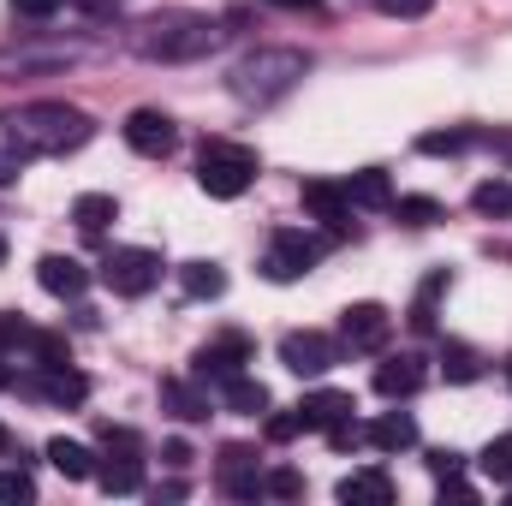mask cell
Returning a JSON list of instances; mask_svg holds the SVG:
<instances>
[{"mask_svg":"<svg viewBox=\"0 0 512 506\" xmlns=\"http://www.w3.org/2000/svg\"><path fill=\"white\" fill-rule=\"evenodd\" d=\"M197 185H203L209 197H221V203L245 197L256 185V149L233 143V137H209L203 155H197Z\"/></svg>","mask_w":512,"mask_h":506,"instance_id":"277c9868","label":"cell"},{"mask_svg":"<svg viewBox=\"0 0 512 506\" xmlns=\"http://www.w3.org/2000/svg\"><path fill=\"white\" fill-rule=\"evenodd\" d=\"M24 161H30V155H24L18 143H0V191H12V185H18V173H24Z\"/></svg>","mask_w":512,"mask_h":506,"instance_id":"d590c367","label":"cell"},{"mask_svg":"<svg viewBox=\"0 0 512 506\" xmlns=\"http://www.w3.org/2000/svg\"><path fill=\"white\" fill-rule=\"evenodd\" d=\"M346 506H387L393 501V477H387L382 465H370V471H352V477H340V489H334Z\"/></svg>","mask_w":512,"mask_h":506,"instance_id":"2e32d148","label":"cell"},{"mask_svg":"<svg viewBox=\"0 0 512 506\" xmlns=\"http://www.w3.org/2000/svg\"><path fill=\"white\" fill-rule=\"evenodd\" d=\"M0 262H6V239H0Z\"/></svg>","mask_w":512,"mask_h":506,"instance_id":"681fc988","label":"cell"},{"mask_svg":"<svg viewBox=\"0 0 512 506\" xmlns=\"http://www.w3.org/2000/svg\"><path fill=\"white\" fill-rule=\"evenodd\" d=\"M126 143L137 149V155L161 161V155H173V143H179V126H173L161 108H137V114H126Z\"/></svg>","mask_w":512,"mask_h":506,"instance_id":"8fae6325","label":"cell"},{"mask_svg":"<svg viewBox=\"0 0 512 506\" xmlns=\"http://www.w3.org/2000/svg\"><path fill=\"white\" fill-rule=\"evenodd\" d=\"M471 203H477V215H512V179H483L471 191Z\"/></svg>","mask_w":512,"mask_h":506,"instance_id":"f546056e","label":"cell"},{"mask_svg":"<svg viewBox=\"0 0 512 506\" xmlns=\"http://www.w3.org/2000/svg\"><path fill=\"white\" fill-rule=\"evenodd\" d=\"M495 149H501V155L512 161V131H495Z\"/></svg>","mask_w":512,"mask_h":506,"instance_id":"7dc6e473","label":"cell"},{"mask_svg":"<svg viewBox=\"0 0 512 506\" xmlns=\"http://www.w3.org/2000/svg\"><path fill=\"white\" fill-rule=\"evenodd\" d=\"M48 465H54L66 483H84V477H96V453H90L84 441H66V435H54V441H48Z\"/></svg>","mask_w":512,"mask_h":506,"instance_id":"ac0fdd59","label":"cell"},{"mask_svg":"<svg viewBox=\"0 0 512 506\" xmlns=\"http://www.w3.org/2000/svg\"><path fill=\"white\" fill-rule=\"evenodd\" d=\"M358 441H364V423H358V417H340V423L328 429V447H334V453H352Z\"/></svg>","mask_w":512,"mask_h":506,"instance_id":"e575fe53","label":"cell"},{"mask_svg":"<svg viewBox=\"0 0 512 506\" xmlns=\"http://www.w3.org/2000/svg\"><path fill=\"white\" fill-rule=\"evenodd\" d=\"M161 459H167L173 471H185V465H191V447H185V441H167V447H161Z\"/></svg>","mask_w":512,"mask_h":506,"instance_id":"7bdbcfd3","label":"cell"},{"mask_svg":"<svg viewBox=\"0 0 512 506\" xmlns=\"http://www.w3.org/2000/svg\"><path fill=\"white\" fill-rule=\"evenodd\" d=\"M155 280H161V256L155 251L126 245V251H108V262H102V286L114 298H143V292H155Z\"/></svg>","mask_w":512,"mask_h":506,"instance_id":"8992f818","label":"cell"},{"mask_svg":"<svg viewBox=\"0 0 512 506\" xmlns=\"http://www.w3.org/2000/svg\"><path fill=\"white\" fill-rule=\"evenodd\" d=\"M507 381H512V364H507Z\"/></svg>","mask_w":512,"mask_h":506,"instance_id":"f907efd6","label":"cell"},{"mask_svg":"<svg viewBox=\"0 0 512 506\" xmlns=\"http://www.w3.org/2000/svg\"><path fill=\"white\" fill-rule=\"evenodd\" d=\"M280 364H286L292 376H328V370L340 364V346H334L328 334L304 328V334H286V340H280Z\"/></svg>","mask_w":512,"mask_h":506,"instance_id":"52a82bcc","label":"cell"},{"mask_svg":"<svg viewBox=\"0 0 512 506\" xmlns=\"http://www.w3.org/2000/svg\"><path fill=\"white\" fill-rule=\"evenodd\" d=\"M459 465H465L459 453H429V471H435V477H459Z\"/></svg>","mask_w":512,"mask_h":506,"instance_id":"b9f144b4","label":"cell"},{"mask_svg":"<svg viewBox=\"0 0 512 506\" xmlns=\"http://www.w3.org/2000/svg\"><path fill=\"white\" fill-rule=\"evenodd\" d=\"M30 346H36V358H42V364H72V352H66V340H60V334H30Z\"/></svg>","mask_w":512,"mask_h":506,"instance_id":"8d00e7d4","label":"cell"},{"mask_svg":"<svg viewBox=\"0 0 512 506\" xmlns=\"http://www.w3.org/2000/svg\"><path fill=\"white\" fill-rule=\"evenodd\" d=\"M6 143H18L24 155H66V149H84L96 120L84 108H66V102H18L0 114Z\"/></svg>","mask_w":512,"mask_h":506,"instance_id":"6da1fadb","label":"cell"},{"mask_svg":"<svg viewBox=\"0 0 512 506\" xmlns=\"http://www.w3.org/2000/svg\"><path fill=\"white\" fill-rule=\"evenodd\" d=\"M30 340V328H24V316H12V310H0V352L6 346H24Z\"/></svg>","mask_w":512,"mask_h":506,"instance_id":"74e56055","label":"cell"},{"mask_svg":"<svg viewBox=\"0 0 512 506\" xmlns=\"http://www.w3.org/2000/svg\"><path fill=\"white\" fill-rule=\"evenodd\" d=\"M0 453H6V459L18 453V441H12V429H6V423H0Z\"/></svg>","mask_w":512,"mask_h":506,"instance_id":"bcb514c9","label":"cell"},{"mask_svg":"<svg viewBox=\"0 0 512 506\" xmlns=\"http://www.w3.org/2000/svg\"><path fill=\"white\" fill-rule=\"evenodd\" d=\"M102 495H137L143 489V459L137 453H108V465H96Z\"/></svg>","mask_w":512,"mask_h":506,"instance_id":"ffe728a7","label":"cell"},{"mask_svg":"<svg viewBox=\"0 0 512 506\" xmlns=\"http://www.w3.org/2000/svg\"><path fill=\"white\" fill-rule=\"evenodd\" d=\"M268 6H280V12H310L316 0H268Z\"/></svg>","mask_w":512,"mask_h":506,"instance_id":"f6af8a7d","label":"cell"},{"mask_svg":"<svg viewBox=\"0 0 512 506\" xmlns=\"http://www.w3.org/2000/svg\"><path fill=\"white\" fill-rule=\"evenodd\" d=\"M364 441H370L376 453H405V447H417V423H411L405 411H387V417H376V423L364 429Z\"/></svg>","mask_w":512,"mask_h":506,"instance_id":"d6986e66","label":"cell"},{"mask_svg":"<svg viewBox=\"0 0 512 506\" xmlns=\"http://www.w3.org/2000/svg\"><path fill=\"white\" fill-rule=\"evenodd\" d=\"M340 417H352V393L322 387V393H304V399H298V423H304V429H334Z\"/></svg>","mask_w":512,"mask_h":506,"instance_id":"e0dca14e","label":"cell"},{"mask_svg":"<svg viewBox=\"0 0 512 506\" xmlns=\"http://www.w3.org/2000/svg\"><path fill=\"white\" fill-rule=\"evenodd\" d=\"M393 209H399L405 227H435V221H441V203H435V197H399Z\"/></svg>","mask_w":512,"mask_h":506,"instance_id":"4dcf8cb0","label":"cell"},{"mask_svg":"<svg viewBox=\"0 0 512 506\" xmlns=\"http://www.w3.org/2000/svg\"><path fill=\"white\" fill-rule=\"evenodd\" d=\"M221 399H227V411H239V417H262V411H268V387L256 376L221 381Z\"/></svg>","mask_w":512,"mask_h":506,"instance_id":"d4e9b609","label":"cell"},{"mask_svg":"<svg viewBox=\"0 0 512 506\" xmlns=\"http://www.w3.org/2000/svg\"><path fill=\"white\" fill-rule=\"evenodd\" d=\"M36 280H42V292H54V298H84V292H90V268H84L78 256H42V262H36Z\"/></svg>","mask_w":512,"mask_h":506,"instance_id":"7c38bea8","label":"cell"},{"mask_svg":"<svg viewBox=\"0 0 512 506\" xmlns=\"http://www.w3.org/2000/svg\"><path fill=\"white\" fill-rule=\"evenodd\" d=\"M131 48H137L143 60H161V66H191V60H203V54L221 48V24L203 18V12L173 6V12L143 18V24L131 30Z\"/></svg>","mask_w":512,"mask_h":506,"instance_id":"7a4b0ae2","label":"cell"},{"mask_svg":"<svg viewBox=\"0 0 512 506\" xmlns=\"http://www.w3.org/2000/svg\"><path fill=\"white\" fill-rule=\"evenodd\" d=\"M262 495H280V501H298V495H304V477H298V471H268V477H262Z\"/></svg>","mask_w":512,"mask_h":506,"instance_id":"836d02e7","label":"cell"},{"mask_svg":"<svg viewBox=\"0 0 512 506\" xmlns=\"http://www.w3.org/2000/svg\"><path fill=\"white\" fill-rule=\"evenodd\" d=\"M441 370H447V381H477L483 376V358H477L471 346L447 340V346H441Z\"/></svg>","mask_w":512,"mask_h":506,"instance_id":"f1b7e54d","label":"cell"},{"mask_svg":"<svg viewBox=\"0 0 512 506\" xmlns=\"http://www.w3.org/2000/svg\"><path fill=\"white\" fill-rule=\"evenodd\" d=\"M441 292H447V268H435V274L423 280L417 304H411V328H417V334H429V328H435V298H441Z\"/></svg>","mask_w":512,"mask_h":506,"instance_id":"4316f807","label":"cell"},{"mask_svg":"<svg viewBox=\"0 0 512 506\" xmlns=\"http://www.w3.org/2000/svg\"><path fill=\"white\" fill-rule=\"evenodd\" d=\"M387 334H393V316H387L382 304H352V310L340 316V340H346V352H382Z\"/></svg>","mask_w":512,"mask_h":506,"instance_id":"30bf717a","label":"cell"},{"mask_svg":"<svg viewBox=\"0 0 512 506\" xmlns=\"http://www.w3.org/2000/svg\"><path fill=\"white\" fill-rule=\"evenodd\" d=\"M72 221H78V233H108V221H120V203L108 197V191H84L78 203H72Z\"/></svg>","mask_w":512,"mask_h":506,"instance_id":"7402d4cb","label":"cell"},{"mask_svg":"<svg viewBox=\"0 0 512 506\" xmlns=\"http://www.w3.org/2000/svg\"><path fill=\"white\" fill-rule=\"evenodd\" d=\"M304 209H310L334 239L352 233V197H346V185H334V179H304Z\"/></svg>","mask_w":512,"mask_h":506,"instance_id":"9c48e42d","label":"cell"},{"mask_svg":"<svg viewBox=\"0 0 512 506\" xmlns=\"http://www.w3.org/2000/svg\"><path fill=\"white\" fill-rule=\"evenodd\" d=\"M30 393H42V399H54V405H84L90 399V381L78 376L72 364H42V376L24 381Z\"/></svg>","mask_w":512,"mask_h":506,"instance_id":"4fadbf2b","label":"cell"},{"mask_svg":"<svg viewBox=\"0 0 512 506\" xmlns=\"http://www.w3.org/2000/svg\"><path fill=\"white\" fill-rule=\"evenodd\" d=\"M179 286H185V298H221L227 292V274H221V262H185L179 268Z\"/></svg>","mask_w":512,"mask_h":506,"instance_id":"484cf974","label":"cell"},{"mask_svg":"<svg viewBox=\"0 0 512 506\" xmlns=\"http://www.w3.org/2000/svg\"><path fill=\"white\" fill-rule=\"evenodd\" d=\"M221 489H227L233 501H256V495H262V471H256L251 447H227V453H221Z\"/></svg>","mask_w":512,"mask_h":506,"instance_id":"5bb4252c","label":"cell"},{"mask_svg":"<svg viewBox=\"0 0 512 506\" xmlns=\"http://www.w3.org/2000/svg\"><path fill=\"white\" fill-rule=\"evenodd\" d=\"M346 197H352V209H393V185H387L382 167L352 173V179H346Z\"/></svg>","mask_w":512,"mask_h":506,"instance_id":"603a6c76","label":"cell"},{"mask_svg":"<svg viewBox=\"0 0 512 506\" xmlns=\"http://www.w3.org/2000/svg\"><path fill=\"white\" fill-rule=\"evenodd\" d=\"M191 364H197V381H215V387H221V381L245 376V364H251V340H245V334H221V340H209Z\"/></svg>","mask_w":512,"mask_h":506,"instance_id":"ba28073f","label":"cell"},{"mask_svg":"<svg viewBox=\"0 0 512 506\" xmlns=\"http://www.w3.org/2000/svg\"><path fill=\"white\" fill-rule=\"evenodd\" d=\"M60 6H66V0H12V12H18V18H54Z\"/></svg>","mask_w":512,"mask_h":506,"instance_id":"60d3db41","label":"cell"},{"mask_svg":"<svg viewBox=\"0 0 512 506\" xmlns=\"http://www.w3.org/2000/svg\"><path fill=\"white\" fill-rule=\"evenodd\" d=\"M423 387V358H387L376 370V393L382 399H411Z\"/></svg>","mask_w":512,"mask_h":506,"instance_id":"44dd1931","label":"cell"},{"mask_svg":"<svg viewBox=\"0 0 512 506\" xmlns=\"http://www.w3.org/2000/svg\"><path fill=\"white\" fill-rule=\"evenodd\" d=\"M84 48L78 42H54V48H6L0 54V72H54V66H72Z\"/></svg>","mask_w":512,"mask_h":506,"instance_id":"9a60e30c","label":"cell"},{"mask_svg":"<svg viewBox=\"0 0 512 506\" xmlns=\"http://www.w3.org/2000/svg\"><path fill=\"white\" fill-rule=\"evenodd\" d=\"M376 6H382L387 18H423V12H429L435 0H376Z\"/></svg>","mask_w":512,"mask_h":506,"instance_id":"f35d334b","label":"cell"},{"mask_svg":"<svg viewBox=\"0 0 512 506\" xmlns=\"http://www.w3.org/2000/svg\"><path fill=\"white\" fill-rule=\"evenodd\" d=\"M477 465H483V477H489V483L512 489V435H495V441L483 447V459H477Z\"/></svg>","mask_w":512,"mask_h":506,"instance_id":"83f0119b","label":"cell"},{"mask_svg":"<svg viewBox=\"0 0 512 506\" xmlns=\"http://www.w3.org/2000/svg\"><path fill=\"white\" fill-rule=\"evenodd\" d=\"M417 149L423 155H459V149H471V131H423Z\"/></svg>","mask_w":512,"mask_h":506,"instance_id":"1f68e13d","label":"cell"},{"mask_svg":"<svg viewBox=\"0 0 512 506\" xmlns=\"http://www.w3.org/2000/svg\"><path fill=\"white\" fill-rule=\"evenodd\" d=\"M6 381H12V376H6V364H0V387H6Z\"/></svg>","mask_w":512,"mask_h":506,"instance_id":"c3c4849f","label":"cell"},{"mask_svg":"<svg viewBox=\"0 0 512 506\" xmlns=\"http://www.w3.org/2000/svg\"><path fill=\"white\" fill-rule=\"evenodd\" d=\"M292 435H304L298 411H286V417H268V441H292Z\"/></svg>","mask_w":512,"mask_h":506,"instance_id":"ab89813d","label":"cell"},{"mask_svg":"<svg viewBox=\"0 0 512 506\" xmlns=\"http://www.w3.org/2000/svg\"><path fill=\"white\" fill-rule=\"evenodd\" d=\"M72 6H78L84 18H108V12H114V0H72Z\"/></svg>","mask_w":512,"mask_h":506,"instance_id":"ee69618b","label":"cell"},{"mask_svg":"<svg viewBox=\"0 0 512 506\" xmlns=\"http://www.w3.org/2000/svg\"><path fill=\"white\" fill-rule=\"evenodd\" d=\"M328 251V239H316V233H304V227H280L274 239H268V256H262V274L268 280H298V274H310L316 262Z\"/></svg>","mask_w":512,"mask_h":506,"instance_id":"5b68a950","label":"cell"},{"mask_svg":"<svg viewBox=\"0 0 512 506\" xmlns=\"http://www.w3.org/2000/svg\"><path fill=\"white\" fill-rule=\"evenodd\" d=\"M0 501H6V506L36 501V483H30V471H0Z\"/></svg>","mask_w":512,"mask_h":506,"instance_id":"d6a6232c","label":"cell"},{"mask_svg":"<svg viewBox=\"0 0 512 506\" xmlns=\"http://www.w3.org/2000/svg\"><path fill=\"white\" fill-rule=\"evenodd\" d=\"M161 405H167L173 417H185V423H203V417H209V393L191 387V381H161Z\"/></svg>","mask_w":512,"mask_h":506,"instance_id":"cb8c5ba5","label":"cell"},{"mask_svg":"<svg viewBox=\"0 0 512 506\" xmlns=\"http://www.w3.org/2000/svg\"><path fill=\"white\" fill-rule=\"evenodd\" d=\"M304 72H310V54H298V48H256V54H245V60L227 72V90H233L245 108H268V102L292 96Z\"/></svg>","mask_w":512,"mask_h":506,"instance_id":"3957f363","label":"cell"}]
</instances>
